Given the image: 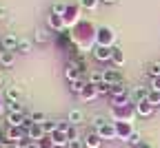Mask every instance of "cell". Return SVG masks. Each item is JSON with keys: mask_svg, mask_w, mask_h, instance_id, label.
<instances>
[{"mask_svg": "<svg viewBox=\"0 0 160 148\" xmlns=\"http://www.w3.org/2000/svg\"><path fill=\"white\" fill-rule=\"evenodd\" d=\"M0 148H5V141H0Z\"/></svg>", "mask_w": 160, "mask_h": 148, "instance_id": "obj_41", "label": "cell"}, {"mask_svg": "<svg viewBox=\"0 0 160 148\" xmlns=\"http://www.w3.org/2000/svg\"><path fill=\"white\" fill-rule=\"evenodd\" d=\"M153 106H151V104L149 102H142V104H136V113L140 115V117H151L153 115Z\"/></svg>", "mask_w": 160, "mask_h": 148, "instance_id": "obj_18", "label": "cell"}, {"mask_svg": "<svg viewBox=\"0 0 160 148\" xmlns=\"http://www.w3.org/2000/svg\"><path fill=\"white\" fill-rule=\"evenodd\" d=\"M0 82H2V75H0Z\"/></svg>", "mask_w": 160, "mask_h": 148, "instance_id": "obj_42", "label": "cell"}, {"mask_svg": "<svg viewBox=\"0 0 160 148\" xmlns=\"http://www.w3.org/2000/svg\"><path fill=\"white\" fill-rule=\"evenodd\" d=\"M136 106L133 104H122V106H113V117L116 122H131L136 117Z\"/></svg>", "mask_w": 160, "mask_h": 148, "instance_id": "obj_2", "label": "cell"}, {"mask_svg": "<svg viewBox=\"0 0 160 148\" xmlns=\"http://www.w3.org/2000/svg\"><path fill=\"white\" fill-rule=\"evenodd\" d=\"M47 27H49V31H56V33L67 31L65 18H62V16H56V13H49V18H47Z\"/></svg>", "mask_w": 160, "mask_h": 148, "instance_id": "obj_3", "label": "cell"}, {"mask_svg": "<svg viewBox=\"0 0 160 148\" xmlns=\"http://www.w3.org/2000/svg\"><path fill=\"white\" fill-rule=\"evenodd\" d=\"M82 139H85V146H87V148H100V146H102V141H105L96 131H93V133H87Z\"/></svg>", "mask_w": 160, "mask_h": 148, "instance_id": "obj_14", "label": "cell"}, {"mask_svg": "<svg viewBox=\"0 0 160 148\" xmlns=\"http://www.w3.org/2000/svg\"><path fill=\"white\" fill-rule=\"evenodd\" d=\"M93 58L98 62H102V64H109L111 58H113V47H93Z\"/></svg>", "mask_w": 160, "mask_h": 148, "instance_id": "obj_4", "label": "cell"}, {"mask_svg": "<svg viewBox=\"0 0 160 148\" xmlns=\"http://www.w3.org/2000/svg\"><path fill=\"white\" fill-rule=\"evenodd\" d=\"M127 141H129L131 146H142V137H140V133H138V131H133V133L127 137Z\"/></svg>", "mask_w": 160, "mask_h": 148, "instance_id": "obj_30", "label": "cell"}, {"mask_svg": "<svg viewBox=\"0 0 160 148\" xmlns=\"http://www.w3.org/2000/svg\"><path fill=\"white\" fill-rule=\"evenodd\" d=\"M100 2H102V5H116L118 0H100Z\"/></svg>", "mask_w": 160, "mask_h": 148, "instance_id": "obj_39", "label": "cell"}, {"mask_svg": "<svg viewBox=\"0 0 160 148\" xmlns=\"http://www.w3.org/2000/svg\"><path fill=\"white\" fill-rule=\"evenodd\" d=\"M98 95H100V93H98V86H93V84H87V89H85V93H82V99L93 102Z\"/></svg>", "mask_w": 160, "mask_h": 148, "instance_id": "obj_23", "label": "cell"}, {"mask_svg": "<svg viewBox=\"0 0 160 148\" xmlns=\"http://www.w3.org/2000/svg\"><path fill=\"white\" fill-rule=\"evenodd\" d=\"M49 40H51V31H49V29L40 27V29L33 31V42H36V44H47Z\"/></svg>", "mask_w": 160, "mask_h": 148, "instance_id": "obj_13", "label": "cell"}, {"mask_svg": "<svg viewBox=\"0 0 160 148\" xmlns=\"http://www.w3.org/2000/svg\"><path fill=\"white\" fill-rule=\"evenodd\" d=\"M65 77H67L69 82H73V80H80V77H82V71H80V67L76 64V60H69L67 64H65Z\"/></svg>", "mask_w": 160, "mask_h": 148, "instance_id": "obj_5", "label": "cell"}, {"mask_svg": "<svg viewBox=\"0 0 160 148\" xmlns=\"http://www.w3.org/2000/svg\"><path fill=\"white\" fill-rule=\"evenodd\" d=\"M149 95H151V89L138 86V89L131 93V104H133V106H136V104H142V102H147V99H149Z\"/></svg>", "mask_w": 160, "mask_h": 148, "instance_id": "obj_7", "label": "cell"}, {"mask_svg": "<svg viewBox=\"0 0 160 148\" xmlns=\"http://www.w3.org/2000/svg\"><path fill=\"white\" fill-rule=\"evenodd\" d=\"M80 5H71V7H67V11H65V22H67V27H71V25H76L78 20H80Z\"/></svg>", "mask_w": 160, "mask_h": 148, "instance_id": "obj_8", "label": "cell"}, {"mask_svg": "<svg viewBox=\"0 0 160 148\" xmlns=\"http://www.w3.org/2000/svg\"><path fill=\"white\" fill-rule=\"evenodd\" d=\"M78 5L82 7V9H87V11H93L100 5V0H78Z\"/></svg>", "mask_w": 160, "mask_h": 148, "instance_id": "obj_26", "label": "cell"}, {"mask_svg": "<svg viewBox=\"0 0 160 148\" xmlns=\"http://www.w3.org/2000/svg\"><path fill=\"white\" fill-rule=\"evenodd\" d=\"M149 104H151V106L156 109V106H160V93H153L151 91V95H149V99H147Z\"/></svg>", "mask_w": 160, "mask_h": 148, "instance_id": "obj_32", "label": "cell"}, {"mask_svg": "<svg viewBox=\"0 0 160 148\" xmlns=\"http://www.w3.org/2000/svg\"><path fill=\"white\" fill-rule=\"evenodd\" d=\"M111 64H113V67H125V53H122V49L113 47V58H111Z\"/></svg>", "mask_w": 160, "mask_h": 148, "instance_id": "obj_22", "label": "cell"}, {"mask_svg": "<svg viewBox=\"0 0 160 148\" xmlns=\"http://www.w3.org/2000/svg\"><path fill=\"white\" fill-rule=\"evenodd\" d=\"M7 18V9L5 7H0V20H5Z\"/></svg>", "mask_w": 160, "mask_h": 148, "instance_id": "obj_38", "label": "cell"}, {"mask_svg": "<svg viewBox=\"0 0 160 148\" xmlns=\"http://www.w3.org/2000/svg\"><path fill=\"white\" fill-rule=\"evenodd\" d=\"M67 119H69V124H71V126H80V124L85 122V113L80 111V109H71V111H69V115H67Z\"/></svg>", "mask_w": 160, "mask_h": 148, "instance_id": "obj_17", "label": "cell"}, {"mask_svg": "<svg viewBox=\"0 0 160 148\" xmlns=\"http://www.w3.org/2000/svg\"><path fill=\"white\" fill-rule=\"evenodd\" d=\"M69 128H71L69 119H58V131H65V133H69Z\"/></svg>", "mask_w": 160, "mask_h": 148, "instance_id": "obj_35", "label": "cell"}, {"mask_svg": "<svg viewBox=\"0 0 160 148\" xmlns=\"http://www.w3.org/2000/svg\"><path fill=\"white\" fill-rule=\"evenodd\" d=\"M87 84H89V82H85V77L73 80V82H69V91H71L73 95H78V97H82V93H85V89H87Z\"/></svg>", "mask_w": 160, "mask_h": 148, "instance_id": "obj_15", "label": "cell"}, {"mask_svg": "<svg viewBox=\"0 0 160 148\" xmlns=\"http://www.w3.org/2000/svg\"><path fill=\"white\" fill-rule=\"evenodd\" d=\"M149 89H151L153 93H160V77H153V80L149 82Z\"/></svg>", "mask_w": 160, "mask_h": 148, "instance_id": "obj_36", "label": "cell"}, {"mask_svg": "<svg viewBox=\"0 0 160 148\" xmlns=\"http://www.w3.org/2000/svg\"><path fill=\"white\" fill-rule=\"evenodd\" d=\"M42 131H45V135H53V133L58 131V122H49V119H47V122L42 124Z\"/></svg>", "mask_w": 160, "mask_h": 148, "instance_id": "obj_28", "label": "cell"}, {"mask_svg": "<svg viewBox=\"0 0 160 148\" xmlns=\"http://www.w3.org/2000/svg\"><path fill=\"white\" fill-rule=\"evenodd\" d=\"M140 148H151V146H147V144H142V146H140Z\"/></svg>", "mask_w": 160, "mask_h": 148, "instance_id": "obj_40", "label": "cell"}, {"mask_svg": "<svg viewBox=\"0 0 160 148\" xmlns=\"http://www.w3.org/2000/svg\"><path fill=\"white\" fill-rule=\"evenodd\" d=\"M16 64V51H0V67L2 69H11Z\"/></svg>", "mask_w": 160, "mask_h": 148, "instance_id": "obj_10", "label": "cell"}, {"mask_svg": "<svg viewBox=\"0 0 160 148\" xmlns=\"http://www.w3.org/2000/svg\"><path fill=\"white\" fill-rule=\"evenodd\" d=\"M31 49H33V42L29 40V38H20V42H18V53H22V55H27V53H31Z\"/></svg>", "mask_w": 160, "mask_h": 148, "instance_id": "obj_20", "label": "cell"}, {"mask_svg": "<svg viewBox=\"0 0 160 148\" xmlns=\"http://www.w3.org/2000/svg\"><path fill=\"white\" fill-rule=\"evenodd\" d=\"M147 73H149L151 80H153V77H160V62H151L149 69H147Z\"/></svg>", "mask_w": 160, "mask_h": 148, "instance_id": "obj_29", "label": "cell"}, {"mask_svg": "<svg viewBox=\"0 0 160 148\" xmlns=\"http://www.w3.org/2000/svg\"><path fill=\"white\" fill-rule=\"evenodd\" d=\"M105 124H107V119H105L102 115H93V119H91V126H93L96 131H98V128H102Z\"/></svg>", "mask_w": 160, "mask_h": 148, "instance_id": "obj_31", "label": "cell"}, {"mask_svg": "<svg viewBox=\"0 0 160 148\" xmlns=\"http://www.w3.org/2000/svg\"><path fill=\"white\" fill-rule=\"evenodd\" d=\"M38 146H40V148H53L56 144H53V139H51V135H47V137H45L42 141H38Z\"/></svg>", "mask_w": 160, "mask_h": 148, "instance_id": "obj_34", "label": "cell"}, {"mask_svg": "<svg viewBox=\"0 0 160 148\" xmlns=\"http://www.w3.org/2000/svg\"><path fill=\"white\" fill-rule=\"evenodd\" d=\"M87 82L89 84H93V86H98V84H102L105 82V71H89V75H87Z\"/></svg>", "mask_w": 160, "mask_h": 148, "instance_id": "obj_19", "label": "cell"}, {"mask_svg": "<svg viewBox=\"0 0 160 148\" xmlns=\"http://www.w3.org/2000/svg\"><path fill=\"white\" fill-rule=\"evenodd\" d=\"M96 133L102 137V139H116V137H118V133H116V124H113V122H107L102 128H98Z\"/></svg>", "mask_w": 160, "mask_h": 148, "instance_id": "obj_9", "label": "cell"}, {"mask_svg": "<svg viewBox=\"0 0 160 148\" xmlns=\"http://www.w3.org/2000/svg\"><path fill=\"white\" fill-rule=\"evenodd\" d=\"M0 42H2V49H5V51H16L20 38H16L13 33H7L5 38H0Z\"/></svg>", "mask_w": 160, "mask_h": 148, "instance_id": "obj_16", "label": "cell"}, {"mask_svg": "<svg viewBox=\"0 0 160 148\" xmlns=\"http://www.w3.org/2000/svg\"><path fill=\"white\" fill-rule=\"evenodd\" d=\"M67 2H62V0H56V2L51 5V11L49 13H56V16H65V11H67Z\"/></svg>", "mask_w": 160, "mask_h": 148, "instance_id": "obj_24", "label": "cell"}, {"mask_svg": "<svg viewBox=\"0 0 160 148\" xmlns=\"http://www.w3.org/2000/svg\"><path fill=\"white\" fill-rule=\"evenodd\" d=\"M7 111H9V113H27L25 106H22L20 102H7Z\"/></svg>", "mask_w": 160, "mask_h": 148, "instance_id": "obj_27", "label": "cell"}, {"mask_svg": "<svg viewBox=\"0 0 160 148\" xmlns=\"http://www.w3.org/2000/svg\"><path fill=\"white\" fill-rule=\"evenodd\" d=\"M20 95H22L20 86H9V89L5 91V97H7V102H20Z\"/></svg>", "mask_w": 160, "mask_h": 148, "instance_id": "obj_21", "label": "cell"}, {"mask_svg": "<svg viewBox=\"0 0 160 148\" xmlns=\"http://www.w3.org/2000/svg\"><path fill=\"white\" fill-rule=\"evenodd\" d=\"M67 135H69V139H82V137H80V133H78V126H71Z\"/></svg>", "mask_w": 160, "mask_h": 148, "instance_id": "obj_37", "label": "cell"}, {"mask_svg": "<svg viewBox=\"0 0 160 148\" xmlns=\"http://www.w3.org/2000/svg\"><path fill=\"white\" fill-rule=\"evenodd\" d=\"M25 133H27V137L33 141V144H38V141H42L47 135H45V131H42V126L40 124H31L29 128H25Z\"/></svg>", "mask_w": 160, "mask_h": 148, "instance_id": "obj_6", "label": "cell"}, {"mask_svg": "<svg viewBox=\"0 0 160 148\" xmlns=\"http://www.w3.org/2000/svg\"><path fill=\"white\" fill-rule=\"evenodd\" d=\"M31 122L42 126V124L47 122V113H42V111H33V113H31Z\"/></svg>", "mask_w": 160, "mask_h": 148, "instance_id": "obj_25", "label": "cell"}, {"mask_svg": "<svg viewBox=\"0 0 160 148\" xmlns=\"http://www.w3.org/2000/svg\"><path fill=\"white\" fill-rule=\"evenodd\" d=\"M67 148H87V146H85V139H69Z\"/></svg>", "mask_w": 160, "mask_h": 148, "instance_id": "obj_33", "label": "cell"}, {"mask_svg": "<svg viewBox=\"0 0 160 148\" xmlns=\"http://www.w3.org/2000/svg\"><path fill=\"white\" fill-rule=\"evenodd\" d=\"M105 71V82L107 84H122V73H120L118 69H102Z\"/></svg>", "mask_w": 160, "mask_h": 148, "instance_id": "obj_11", "label": "cell"}, {"mask_svg": "<svg viewBox=\"0 0 160 148\" xmlns=\"http://www.w3.org/2000/svg\"><path fill=\"white\" fill-rule=\"evenodd\" d=\"M113 124H116V133H118V137H122V139H127V137L133 133L131 122H113Z\"/></svg>", "mask_w": 160, "mask_h": 148, "instance_id": "obj_12", "label": "cell"}, {"mask_svg": "<svg viewBox=\"0 0 160 148\" xmlns=\"http://www.w3.org/2000/svg\"><path fill=\"white\" fill-rule=\"evenodd\" d=\"M96 44L98 47H116V33L109 27H98L96 29Z\"/></svg>", "mask_w": 160, "mask_h": 148, "instance_id": "obj_1", "label": "cell"}]
</instances>
